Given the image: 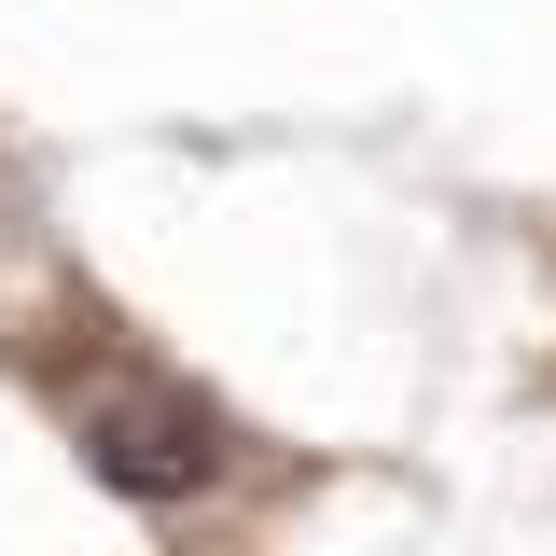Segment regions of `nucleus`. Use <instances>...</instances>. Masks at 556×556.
Here are the masks:
<instances>
[{"label":"nucleus","mask_w":556,"mask_h":556,"mask_svg":"<svg viewBox=\"0 0 556 556\" xmlns=\"http://www.w3.org/2000/svg\"><path fill=\"white\" fill-rule=\"evenodd\" d=\"M223 417L195 404V390H126V404L84 417V473L126 486V501H195V486H223Z\"/></svg>","instance_id":"obj_1"}]
</instances>
